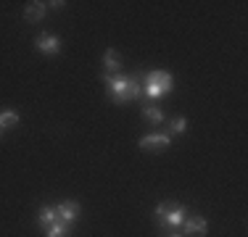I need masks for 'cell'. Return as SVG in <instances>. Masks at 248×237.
<instances>
[{
    "instance_id": "cell-7",
    "label": "cell",
    "mask_w": 248,
    "mask_h": 237,
    "mask_svg": "<svg viewBox=\"0 0 248 237\" xmlns=\"http://www.w3.org/2000/svg\"><path fill=\"white\" fill-rule=\"evenodd\" d=\"M56 213H58L61 222H66V224L74 227V224L79 222V216H82V206L77 203V200H63V203L56 206Z\"/></svg>"
},
{
    "instance_id": "cell-4",
    "label": "cell",
    "mask_w": 248,
    "mask_h": 237,
    "mask_svg": "<svg viewBox=\"0 0 248 237\" xmlns=\"http://www.w3.org/2000/svg\"><path fill=\"white\" fill-rule=\"evenodd\" d=\"M172 134L169 132H148V134H143V137L138 140V148L140 150H148V153H161V150H167L169 145H172Z\"/></svg>"
},
{
    "instance_id": "cell-5",
    "label": "cell",
    "mask_w": 248,
    "mask_h": 237,
    "mask_svg": "<svg viewBox=\"0 0 248 237\" xmlns=\"http://www.w3.org/2000/svg\"><path fill=\"white\" fill-rule=\"evenodd\" d=\"M34 50L40 53V56H61V50H63V43H61V37L58 34H48V32H43V34H37L34 37Z\"/></svg>"
},
{
    "instance_id": "cell-14",
    "label": "cell",
    "mask_w": 248,
    "mask_h": 237,
    "mask_svg": "<svg viewBox=\"0 0 248 237\" xmlns=\"http://www.w3.org/2000/svg\"><path fill=\"white\" fill-rule=\"evenodd\" d=\"M187 129H190V121H187L185 116H174L172 121H169V132H172V137H180V134H185Z\"/></svg>"
},
{
    "instance_id": "cell-9",
    "label": "cell",
    "mask_w": 248,
    "mask_h": 237,
    "mask_svg": "<svg viewBox=\"0 0 248 237\" xmlns=\"http://www.w3.org/2000/svg\"><path fill=\"white\" fill-rule=\"evenodd\" d=\"M45 16H48V5L40 3V0H29L24 5V21L27 24H40Z\"/></svg>"
},
{
    "instance_id": "cell-13",
    "label": "cell",
    "mask_w": 248,
    "mask_h": 237,
    "mask_svg": "<svg viewBox=\"0 0 248 237\" xmlns=\"http://www.w3.org/2000/svg\"><path fill=\"white\" fill-rule=\"evenodd\" d=\"M19 121H21L19 111H14V108H3V111H0V127H3V129L19 127Z\"/></svg>"
},
{
    "instance_id": "cell-3",
    "label": "cell",
    "mask_w": 248,
    "mask_h": 237,
    "mask_svg": "<svg viewBox=\"0 0 248 237\" xmlns=\"http://www.w3.org/2000/svg\"><path fill=\"white\" fill-rule=\"evenodd\" d=\"M153 219H156V224L161 229L177 232V229L182 227V222L187 219V208L182 203H177V200H161V203H156V208H153Z\"/></svg>"
},
{
    "instance_id": "cell-11",
    "label": "cell",
    "mask_w": 248,
    "mask_h": 237,
    "mask_svg": "<svg viewBox=\"0 0 248 237\" xmlns=\"http://www.w3.org/2000/svg\"><path fill=\"white\" fill-rule=\"evenodd\" d=\"M58 222V213H56V206H43V208L37 211V227L43 229H48V227H53V224Z\"/></svg>"
},
{
    "instance_id": "cell-17",
    "label": "cell",
    "mask_w": 248,
    "mask_h": 237,
    "mask_svg": "<svg viewBox=\"0 0 248 237\" xmlns=\"http://www.w3.org/2000/svg\"><path fill=\"white\" fill-rule=\"evenodd\" d=\"M3 134H5V129H3V127H0V137H3Z\"/></svg>"
},
{
    "instance_id": "cell-8",
    "label": "cell",
    "mask_w": 248,
    "mask_h": 237,
    "mask_svg": "<svg viewBox=\"0 0 248 237\" xmlns=\"http://www.w3.org/2000/svg\"><path fill=\"white\" fill-rule=\"evenodd\" d=\"M100 63H103L106 74H122V69H124V61H122V56H119V50H116V47H106Z\"/></svg>"
},
{
    "instance_id": "cell-16",
    "label": "cell",
    "mask_w": 248,
    "mask_h": 237,
    "mask_svg": "<svg viewBox=\"0 0 248 237\" xmlns=\"http://www.w3.org/2000/svg\"><path fill=\"white\" fill-rule=\"evenodd\" d=\"M167 237H185V235H182V232H169Z\"/></svg>"
},
{
    "instance_id": "cell-2",
    "label": "cell",
    "mask_w": 248,
    "mask_h": 237,
    "mask_svg": "<svg viewBox=\"0 0 248 237\" xmlns=\"http://www.w3.org/2000/svg\"><path fill=\"white\" fill-rule=\"evenodd\" d=\"M140 82H143V98H148V100L167 98L174 90V76L164 69L140 71Z\"/></svg>"
},
{
    "instance_id": "cell-12",
    "label": "cell",
    "mask_w": 248,
    "mask_h": 237,
    "mask_svg": "<svg viewBox=\"0 0 248 237\" xmlns=\"http://www.w3.org/2000/svg\"><path fill=\"white\" fill-rule=\"evenodd\" d=\"M72 235H74V227L66 222H61V219H58L53 227L45 229V237H72Z\"/></svg>"
},
{
    "instance_id": "cell-15",
    "label": "cell",
    "mask_w": 248,
    "mask_h": 237,
    "mask_svg": "<svg viewBox=\"0 0 248 237\" xmlns=\"http://www.w3.org/2000/svg\"><path fill=\"white\" fill-rule=\"evenodd\" d=\"M45 5L53 8V11H63V8H66V3H63V0H50V3H45Z\"/></svg>"
},
{
    "instance_id": "cell-10",
    "label": "cell",
    "mask_w": 248,
    "mask_h": 237,
    "mask_svg": "<svg viewBox=\"0 0 248 237\" xmlns=\"http://www.w3.org/2000/svg\"><path fill=\"white\" fill-rule=\"evenodd\" d=\"M140 116H143V121L151 124V127H158V124H164V111L158 108L156 103H145L143 111H140Z\"/></svg>"
},
{
    "instance_id": "cell-6",
    "label": "cell",
    "mask_w": 248,
    "mask_h": 237,
    "mask_svg": "<svg viewBox=\"0 0 248 237\" xmlns=\"http://www.w3.org/2000/svg\"><path fill=\"white\" fill-rule=\"evenodd\" d=\"M182 229H185V237H206L209 232V222H206L201 213H187V219L182 222Z\"/></svg>"
},
{
    "instance_id": "cell-1",
    "label": "cell",
    "mask_w": 248,
    "mask_h": 237,
    "mask_svg": "<svg viewBox=\"0 0 248 237\" xmlns=\"http://www.w3.org/2000/svg\"><path fill=\"white\" fill-rule=\"evenodd\" d=\"M106 85V95L111 98L114 105H127V103H135V100L143 98V82H140V71L135 74H100Z\"/></svg>"
}]
</instances>
